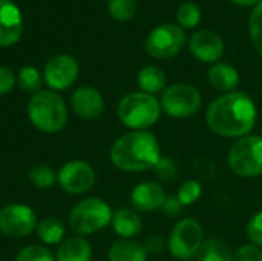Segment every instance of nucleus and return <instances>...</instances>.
I'll return each instance as SVG.
<instances>
[{"mask_svg": "<svg viewBox=\"0 0 262 261\" xmlns=\"http://www.w3.org/2000/svg\"><path fill=\"white\" fill-rule=\"evenodd\" d=\"M258 118V109L250 95L233 91L216 97L206 111L207 128L224 138H241L249 135Z\"/></svg>", "mask_w": 262, "mask_h": 261, "instance_id": "nucleus-1", "label": "nucleus"}, {"mask_svg": "<svg viewBox=\"0 0 262 261\" xmlns=\"http://www.w3.org/2000/svg\"><path fill=\"white\" fill-rule=\"evenodd\" d=\"M157 137L149 131H130L118 137L109 151L112 165L124 172H143L157 166L161 158Z\"/></svg>", "mask_w": 262, "mask_h": 261, "instance_id": "nucleus-2", "label": "nucleus"}, {"mask_svg": "<svg viewBox=\"0 0 262 261\" xmlns=\"http://www.w3.org/2000/svg\"><path fill=\"white\" fill-rule=\"evenodd\" d=\"M28 117L38 131L55 134L68 123V108L55 91L41 89L31 97L28 103Z\"/></svg>", "mask_w": 262, "mask_h": 261, "instance_id": "nucleus-3", "label": "nucleus"}, {"mask_svg": "<svg viewBox=\"0 0 262 261\" xmlns=\"http://www.w3.org/2000/svg\"><path fill=\"white\" fill-rule=\"evenodd\" d=\"M161 112L160 100L143 91L126 94L117 106L120 122L130 131H147L160 120Z\"/></svg>", "mask_w": 262, "mask_h": 261, "instance_id": "nucleus-4", "label": "nucleus"}, {"mask_svg": "<svg viewBox=\"0 0 262 261\" xmlns=\"http://www.w3.org/2000/svg\"><path fill=\"white\" fill-rule=\"evenodd\" d=\"M230 171L241 178L262 177V137L249 134L236 138L227 155Z\"/></svg>", "mask_w": 262, "mask_h": 261, "instance_id": "nucleus-5", "label": "nucleus"}, {"mask_svg": "<svg viewBox=\"0 0 262 261\" xmlns=\"http://www.w3.org/2000/svg\"><path fill=\"white\" fill-rule=\"evenodd\" d=\"M111 206L98 198L89 197L78 202L69 214V226L77 235H91L104 229L112 222Z\"/></svg>", "mask_w": 262, "mask_h": 261, "instance_id": "nucleus-6", "label": "nucleus"}, {"mask_svg": "<svg viewBox=\"0 0 262 261\" xmlns=\"http://www.w3.org/2000/svg\"><path fill=\"white\" fill-rule=\"evenodd\" d=\"M204 243V229L195 218H183L173 228L167 240V249L177 260L195 258Z\"/></svg>", "mask_w": 262, "mask_h": 261, "instance_id": "nucleus-7", "label": "nucleus"}, {"mask_svg": "<svg viewBox=\"0 0 262 261\" xmlns=\"http://www.w3.org/2000/svg\"><path fill=\"white\" fill-rule=\"evenodd\" d=\"M160 103L166 115L183 120L193 117L200 111L203 97L195 86L187 83H175L163 91Z\"/></svg>", "mask_w": 262, "mask_h": 261, "instance_id": "nucleus-8", "label": "nucleus"}, {"mask_svg": "<svg viewBox=\"0 0 262 261\" xmlns=\"http://www.w3.org/2000/svg\"><path fill=\"white\" fill-rule=\"evenodd\" d=\"M186 31L177 23H164L154 28L146 37V52L157 60H167L181 52L186 45Z\"/></svg>", "mask_w": 262, "mask_h": 261, "instance_id": "nucleus-9", "label": "nucleus"}, {"mask_svg": "<svg viewBox=\"0 0 262 261\" xmlns=\"http://www.w3.org/2000/svg\"><path fill=\"white\" fill-rule=\"evenodd\" d=\"M37 215L28 205L11 203L0 209V232L11 238H25L37 231Z\"/></svg>", "mask_w": 262, "mask_h": 261, "instance_id": "nucleus-10", "label": "nucleus"}, {"mask_svg": "<svg viewBox=\"0 0 262 261\" xmlns=\"http://www.w3.org/2000/svg\"><path fill=\"white\" fill-rule=\"evenodd\" d=\"M95 169L84 160H71L57 172V183L71 195H81L88 192L95 185Z\"/></svg>", "mask_w": 262, "mask_h": 261, "instance_id": "nucleus-11", "label": "nucleus"}, {"mask_svg": "<svg viewBox=\"0 0 262 261\" xmlns=\"http://www.w3.org/2000/svg\"><path fill=\"white\" fill-rule=\"evenodd\" d=\"M80 72L78 62L68 54H58L52 57L45 66V82L52 91H64L71 88Z\"/></svg>", "mask_w": 262, "mask_h": 261, "instance_id": "nucleus-12", "label": "nucleus"}, {"mask_svg": "<svg viewBox=\"0 0 262 261\" xmlns=\"http://www.w3.org/2000/svg\"><path fill=\"white\" fill-rule=\"evenodd\" d=\"M189 49L196 60L215 65L223 57L226 46L223 38L215 31L200 29L192 34L189 40Z\"/></svg>", "mask_w": 262, "mask_h": 261, "instance_id": "nucleus-13", "label": "nucleus"}, {"mask_svg": "<svg viewBox=\"0 0 262 261\" xmlns=\"http://www.w3.org/2000/svg\"><path fill=\"white\" fill-rule=\"evenodd\" d=\"M167 195L157 182H141L130 192V203L137 212L150 214L163 208Z\"/></svg>", "mask_w": 262, "mask_h": 261, "instance_id": "nucleus-14", "label": "nucleus"}, {"mask_svg": "<svg viewBox=\"0 0 262 261\" xmlns=\"http://www.w3.org/2000/svg\"><path fill=\"white\" fill-rule=\"evenodd\" d=\"M71 106L80 118L97 120L104 111V98L95 88L80 86L71 95Z\"/></svg>", "mask_w": 262, "mask_h": 261, "instance_id": "nucleus-15", "label": "nucleus"}, {"mask_svg": "<svg viewBox=\"0 0 262 261\" xmlns=\"http://www.w3.org/2000/svg\"><path fill=\"white\" fill-rule=\"evenodd\" d=\"M23 32V17L11 0H0V46L15 45Z\"/></svg>", "mask_w": 262, "mask_h": 261, "instance_id": "nucleus-16", "label": "nucleus"}, {"mask_svg": "<svg viewBox=\"0 0 262 261\" xmlns=\"http://www.w3.org/2000/svg\"><path fill=\"white\" fill-rule=\"evenodd\" d=\"M207 80L215 91L227 94V92H233L239 85V72L230 63L218 62L209 68Z\"/></svg>", "mask_w": 262, "mask_h": 261, "instance_id": "nucleus-17", "label": "nucleus"}, {"mask_svg": "<svg viewBox=\"0 0 262 261\" xmlns=\"http://www.w3.org/2000/svg\"><path fill=\"white\" fill-rule=\"evenodd\" d=\"M111 223H112L115 234L121 237V240H132L143 229V220L140 217V212L130 208L117 209L112 214Z\"/></svg>", "mask_w": 262, "mask_h": 261, "instance_id": "nucleus-18", "label": "nucleus"}, {"mask_svg": "<svg viewBox=\"0 0 262 261\" xmlns=\"http://www.w3.org/2000/svg\"><path fill=\"white\" fill-rule=\"evenodd\" d=\"M92 260V248L91 243L80 237H69L58 245L55 261H91Z\"/></svg>", "mask_w": 262, "mask_h": 261, "instance_id": "nucleus-19", "label": "nucleus"}, {"mask_svg": "<svg viewBox=\"0 0 262 261\" xmlns=\"http://www.w3.org/2000/svg\"><path fill=\"white\" fill-rule=\"evenodd\" d=\"M137 83L143 92L155 95V94L163 92L166 89L167 78H166V74L161 68L154 66V65H146L138 71Z\"/></svg>", "mask_w": 262, "mask_h": 261, "instance_id": "nucleus-20", "label": "nucleus"}, {"mask_svg": "<svg viewBox=\"0 0 262 261\" xmlns=\"http://www.w3.org/2000/svg\"><path fill=\"white\" fill-rule=\"evenodd\" d=\"M109 261H147V252L144 246L135 240H120L115 242L109 252Z\"/></svg>", "mask_w": 262, "mask_h": 261, "instance_id": "nucleus-21", "label": "nucleus"}, {"mask_svg": "<svg viewBox=\"0 0 262 261\" xmlns=\"http://www.w3.org/2000/svg\"><path fill=\"white\" fill-rule=\"evenodd\" d=\"M64 234H66V228L63 222L55 217L43 218L37 226V235L45 245H51V246L60 245L64 240Z\"/></svg>", "mask_w": 262, "mask_h": 261, "instance_id": "nucleus-22", "label": "nucleus"}, {"mask_svg": "<svg viewBox=\"0 0 262 261\" xmlns=\"http://www.w3.org/2000/svg\"><path fill=\"white\" fill-rule=\"evenodd\" d=\"M196 257L198 261H232L233 252L226 242L220 238H209L203 243Z\"/></svg>", "mask_w": 262, "mask_h": 261, "instance_id": "nucleus-23", "label": "nucleus"}, {"mask_svg": "<svg viewBox=\"0 0 262 261\" xmlns=\"http://www.w3.org/2000/svg\"><path fill=\"white\" fill-rule=\"evenodd\" d=\"M29 182L37 189H49L57 183V172L48 165H35L29 169Z\"/></svg>", "mask_w": 262, "mask_h": 261, "instance_id": "nucleus-24", "label": "nucleus"}, {"mask_svg": "<svg viewBox=\"0 0 262 261\" xmlns=\"http://www.w3.org/2000/svg\"><path fill=\"white\" fill-rule=\"evenodd\" d=\"M137 0H107V11L111 17L118 22L132 20L137 14Z\"/></svg>", "mask_w": 262, "mask_h": 261, "instance_id": "nucleus-25", "label": "nucleus"}, {"mask_svg": "<svg viewBox=\"0 0 262 261\" xmlns=\"http://www.w3.org/2000/svg\"><path fill=\"white\" fill-rule=\"evenodd\" d=\"M177 22L183 29L195 28L201 22V9L193 2H184L177 11Z\"/></svg>", "mask_w": 262, "mask_h": 261, "instance_id": "nucleus-26", "label": "nucleus"}, {"mask_svg": "<svg viewBox=\"0 0 262 261\" xmlns=\"http://www.w3.org/2000/svg\"><path fill=\"white\" fill-rule=\"evenodd\" d=\"M17 83L18 86L25 91V92H38L41 91V74L38 72V69H35L34 66H23L20 71H18V75H17Z\"/></svg>", "mask_w": 262, "mask_h": 261, "instance_id": "nucleus-27", "label": "nucleus"}, {"mask_svg": "<svg viewBox=\"0 0 262 261\" xmlns=\"http://www.w3.org/2000/svg\"><path fill=\"white\" fill-rule=\"evenodd\" d=\"M249 35L255 51L262 57V0L253 8L249 18Z\"/></svg>", "mask_w": 262, "mask_h": 261, "instance_id": "nucleus-28", "label": "nucleus"}, {"mask_svg": "<svg viewBox=\"0 0 262 261\" xmlns=\"http://www.w3.org/2000/svg\"><path fill=\"white\" fill-rule=\"evenodd\" d=\"M154 169H155V174H157L158 180L163 182V183H173L181 174L180 165L177 163L175 158H172L169 155L161 157Z\"/></svg>", "mask_w": 262, "mask_h": 261, "instance_id": "nucleus-29", "label": "nucleus"}, {"mask_svg": "<svg viewBox=\"0 0 262 261\" xmlns=\"http://www.w3.org/2000/svg\"><path fill=\"white\" fill-rule=\"evenodd\" d=\"M201 194H203L201 183L198 180H187L178 188L177 198L180 200V203L183 206H192L193 203H196L200 200Z\"/></svg>", "mask_w": 262, "mask_h": 261, "instance_id": "nucleus-30", "label": "nucleus"}, {"mask_svg": "<svg viewBox=\"0 0 262 261\" xmlns=\"http://www.w3.org/2000/svg\"><path fill=\"white\" fill-rule=\"evenodd\" d=\"M15 261H55V257L45 246L29 245L17 254Z\"/></svg>", "mask_w": 262, "mask_h": 261, "instance_id": "nucleus-31", "label": "nucleus"}, {"mask_svg": "<svg viewBox=\"0 0 262 261\" xmlns=\"http://www.w3.org/2000/svg\"><path fill=\"white\" fill-rule=\"evenodd\" d=\"M246 234H247V238L252 245L262 249V211L255 214L249 220L247 228H246Z\"/></svg>", "mask_w": 262, "mask_h": 261, "instance_id": "nucleus-32", "label": "nucleus"}, {"mask_svg": "<svg viewBox=\"0 0 262 261\" xmlns=\"http://www.w3.org/2000/svg\"><path fill=\"white\" fill-rule=\"evenodd\" d=\"M232 261H262V249L252 243L243 245L233 252Z\"/></svg>", "mask_w": 262, "mask_h": 261, "instance_id": "nucleus-33", "label": "nucleus"}, {"mask_svg": "<svg viewBox=\"0 0 262 261\" xmlns=\"http://www.w3.org/2000/svg\"><path fill=\"white\" fill-rule=\"evenodd\" d=\"M144 249H146V252H147V255H160L163 251H164V248H166V243H164V240H163V237L161 235H158V234H154V235H150L146 242H144Z\"/></svg>", "mask_w": 262, "mask_h": 261, "instance_id": "nucleus-34", "label": "nucleus"}, {"mask_svg": "<svg viewBox=\"0 0 262 261\" xmlns=\"http://www.w3.org/2000/svg\"><path fill=\"white\" fill-rule=\"evenodd\" d=\"M15 85V75L6 66H0V95H5L12 91Z\"/></svg>", "mask_w": 262, "mask_h": 261, "instance_id": "nucleus-35", "label": "nucleus"}, {"mask_svg": "<svg viewBox=\"0 0 262 261\" xmlns=\"http://www.w3.org/2000/svg\"><path fill=\"white\" fill-rule=\"evenodd\" d=\"M183 208L184 206L180 203V200L177 198V195H167V198H166V202H164V205H163L161 209L169 217H178V215H181Z\"/></svg>", "mask_w": 262, "mask_h": 261, "instance_id": "nucleus-36", "label": "nucleus"}, {"mask_svg": "<svg viewBox=\"0 0 262 261\" xmlns=\"http://www.w3.org/2000/svg\"><path fill=\"white\" fill-rule=\"evenodd\" d=\"M230 2H233L235 5H238V6H256L261 0H230Z\"/></svg>", "mask_w": 262, "mask_h": 261, "instance_id": "nucleus-37", "label": "nucleus"}]
</instances>
